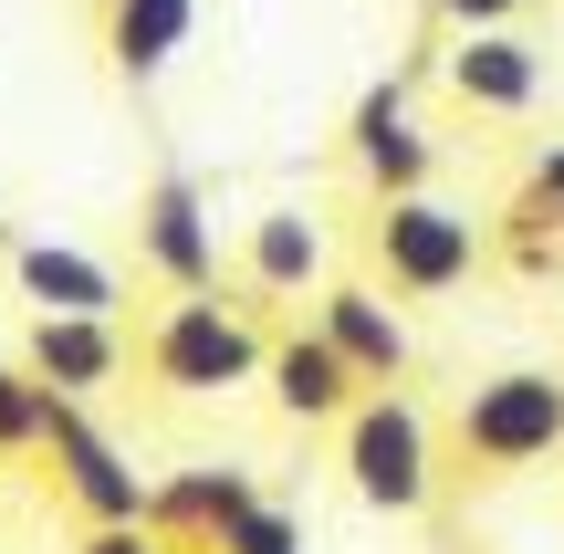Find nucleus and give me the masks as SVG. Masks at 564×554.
<instances>
[{"instance_id": "4468645a", "label": "nucleus", "mask_w": 564, "mask_h": 554, "mask_svg": "<svg viewBox=\"0 0 564 554\" xmlns=\"http://www.w3.org/2000/svg\"><path fill=\"white\" fill-rule=\"evenodd\" d=\"M11 272L42 314H116V272L74 241H11Z\"/></svg>"}, {"instance_id": "dca6fc26", "label": "nucleus", "mask_w": 564, "mask_h": 554, "mask_svg": "<svg viewBox=\"0 0 564 554\" xmlns=\"http://www.w3.org/2000/svg\"><path fill=\"white\" fill-rule=\"evenodd\" d=\"M53 409H63V388H42L32 356L0 367V450H42V439H53Z\"/></svg>"}, {"instance_id": "f03ea898", "label": "nucleus", "mask_w": 564, "mask_h": 554, "mask_svg": "<svg viewBox=\"0 0 564 554\" xmlns=\"http://www.w3.org/2000/svg\"><path fill=\"white\" fill-rule=\"evenodd\" d=\"M147 377H158L167 398H230V388H251V377H272V346H262V325H251L241 304L178 293V304L147 325Z\"/></svg>"}, {"instance_id": "ddd939ff", "label": "nucleus", "mask_w": 564, "mask_h": 554, "mask_svg": "<svg viewBox=\"0 0 564 554\" xmlns=\"http://www.w3.org/2000/svg\"><path fill=\"white\" fill-rule=\"evenodd\" d=\"M199 32V0H105V53L126 84H158Z\"/></svg>"}, {"instance_id": "7ed1b4c3", "label": "nucleus", "mask_w": 564, "mask_h": 554, "mask_svg": "<svg viewBox=\"0 0 564 554\" xmlns=\"http://www.w3.org/2000/svg\"><path fill=\"white\" fill-rule=\"evenodd\" d=\"M460 450L481 471H533L564 450V377L554 367H502L481 388H460Z\"/></svg>"}, {"instance_id": "9d476101", "label": "nucleus", "mask_w": 564, "mask_h": 554, "mask_svg": "<svg viewBox=\"0 0 564 554\" xmlns=\"http://www.w3.org/2000/svg\"><path fill=\"white\" fill-rule=\"evenodd\" d=\"M32 377L42 388H63V398H95V388H116L126 377V335H116V314H32Z\"/></svg>"}, {"instance_id": "f257e3e1", "label": "nucleus", "mask_w": 564, "mask_h": 554, "mask_svg": "<svg viewBox=\"0 0 564 554\" xmlns=\"http://www.w3.org/2000/svg\"><path fill=\"white\" fill-rule=\"evenodd\" d=\"M345 492L366 502V513H429V492H440V430H429V409L408 388H366L356 409H345Z\"/></svg>"}, {"instance_id": "9b49d317", "label": "nucleus", "mask_w": 564, "mask_h": 554, "mask_svg": "<svg viewBox=\"0 0 564 554\" xmlns=\"http://www.w3.org/2000/svg\"><path fill=\"white\" fill-rule=\"evenodd\" d=\"M356 398H366V377L345 367V346H335L324 325L272 346V409H282V419H303V430H314V419H345Z\"/></svg>"}, {"instance_id": "1a4fd4ad", "label": "nucleus", "mask_w": 564, "mask_h": 554, "mask_svg": "<svg viewBox=\"0 0 564 554\" xmlns=\"http://www.w3.org/2000/svg\"><path fill=\"white\" fill-rule=\"evenodd\" d=\"M314 325L345 346V367H356L366 388H398V377L419 367V335H408V314L387 304L377 283H324L314 293Z\"/></svg>"}, {"instance_id": "20e7f679", "label": "nucleus", "mask_w": 564, "mask_h": 554, "mask_svg": "<svg viewBox=\"0 0 564 554\" xmlns=\"http://www.w3.org/2000/svg\"><path fill=\"white\" fill-rule=\"evenodd\" d=\"M377 262L398 293H460L481 272V220L449 209L440 188H408V199H377Z\"/></svg>"}, {"instance_id": "aec40b11", "label": "nucleus", "mask_w": 564, "mask_h": 554, "mask_svg": "<svg viewBox=\"0 0 564 554\" xmlns=\"http://www.w3.org/2000/svg\"><path fill=\"white\" fill-rule=\"evenodd\" d=\"M533 0H440V21L449 32H491V21H523Z\"/></svg>"}, {"instance_id": "f8f14e48", "label": "nucleus", "mask_w": 564, "mask_h": 554, "mask_svg": "<svg viewBox=\"0 0 564 554\" xmlns=\"http://www.w3.org/2000/svg\"><path fill=\"white\" fill-rule=\"evenodd\" d=\"M251 502H262V492H251L241 460H199V471H167V481H158V513H147V523H167L178 544H188V534L230 544V523H241Z\"/></svg>"}, {"instance_id": "2eb2a0df", "label": "nucleus", "mask_w": 564, "mask_h": 554, "mask_svg": "<svg viewBox=\"0 0 564 554\" xmlns=\"http://www.w3.org/2000/svg\"><path fill=\"white\" fill-rule=\"evenodd\" d=\"M251 283L262 293H324V220L262 209V220H251Z\"/></svg>"}, {"instance_id": "39448f33", "label": "nucleus", "mask_w": 564, "mask_h": 554, "mask_svg": "<svg viewBox=\"0 0 564 554\" xmlns=\"http://www.w3.org/2000/svg\"><path fill=\"white\" fill-rule=\"evenodd\" d=\"M42 450H53V481H63V502H74L84 523H147V513H158V481L84 419V398L53 409V439H42Z\"/></svg>"}, {"instance_id": "6e6552de", "label": "nucleus", "mask_w": 564, "mask_h": 554, "mask_svg": "<svg viewBox=\"0 0 564 554\" xmlns=\"http://www.w3.org/2000/svg\"><path fill=\"white\" fill-rule=\"evenodd\" d=\"M440 74H449V95H460L470 116H533V105H544V53H533L512 21H491V32H460Z\"/></svg>"}, {"instance_id": "a211bd4d", "label": "nucleus", "mask_w": 564, "mask_h": 554, "mask_svg": "<svg viewBox=\"0 0 564 554\" xmlns=\"http://www.w3.org/2000/svg\"><path fill=\"white\" fill-rule=\"evenodd\" d=\"M220 554H303V513H282V502H251L241 523H230Z\"/></svg>"}, {"instance_id": "f3484780", "label": "nucleus", "mask_w": 564, "mask_h": 554, "mask_svg": "<svg viewBox=\"0 0 564 554\" xmlns=\"http://www.w3.org/2000/svg\"><path fill=\"white\" fill-rule=\"evenodd\" d=\"M512 220H523V230H564V146H533V167H523V199H512Z\"/></svg>"}, {"instance_id": "6ab92c4d", "label": "nucleus", "mask_w": 564, "mask_h": 554, "mask_svg": "<svg viewBox=\"0 0 564 554\" xmlns=\"http://www.w3.org/2000/svg\"><path fill=\"white\" fill-rule=\"evenodd\" d=\"M74 554H178V534H167V523H95Z\"/></svg>"}, {"instance_id": "423d86ee", "label": "nucleus", "mask_w": 564, "mask_h": 554, "mask_svg": "<svg viewBox=\"0 0 564 554\" xmlns=\"http://www.w3.org/2000/svg\"><path fill=\"white\" fill-rule=\"evenodd\" d=\"M137 251H147L158 283L220 293V230H209V199H199L188 167H158V188H147V209H137Z\"/></svg>"}, {"instance_id": "0eeeda50", "label": "nucleus", "mask_w": 564, "mask_h": 554, "mask_svg": "<svg viewBox=\"0 0 564 554\" xmlns=\"http://www.w3.org/2000/svg\"><path fill=\"white\" fill-rule=\"evenodd\" d=\"M345 146H356V167H366L377 199H408V188H429V167H440V146H429L419 116H408V74H387V84H366V95H356Z\"/></svg>"}]
</instances>
